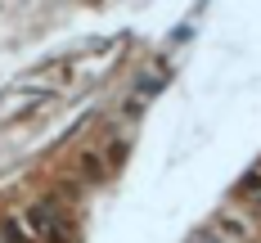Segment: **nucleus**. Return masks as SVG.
<instances>
[{"instance_id":"f257e3e1","label":"nucleus","mask_w":261,"mask_h":243,"mask_svg":"<svg viewBox=\"0 0 261 243\" xmlns=\"http://www.w3.org/2000/svg\"><path fill=\"white\" fill-rule=\"evenodd\" d=\"M212 230L225 234L230 243H252V239H257V212L243 207V203H225V207H216Z\"/></svg>"},{"instance_id":"f03ea898","label":"nucleus","mask_w":261,"mask_h":243,"mask_svg":"<svg viewBox=\"0 0 261 243\" xmlns=\"http://www.w3.org/2000/svg\"><path fill=\"white\" fill-rule=\"evenodd\" d=\"M77 180H86V185L108 180V158L99 153V149H86V153L77 158Z\"/></svg>"},{"instance_id":"7ed1b4c3","label":"nucleus","mask_w":261,"mask_h":243,"mask_svg":"<svg viewBox=\"0 0 261 243\" xmlns=\"http://www.w3.org/2000/svg\"><path fill=\"white\" fill-rule=\"evenodd\" d=\"M189 243H230V239H225V234H216V230H198Z\"/></svg>"}]
</instances>
